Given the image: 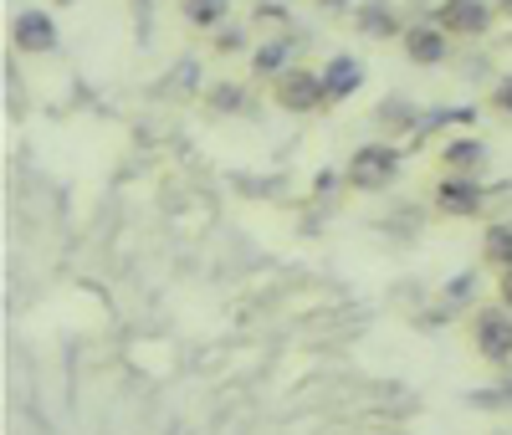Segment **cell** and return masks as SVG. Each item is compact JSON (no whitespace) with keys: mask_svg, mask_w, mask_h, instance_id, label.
Returning <instances> with one entry per match:
<instances>
[{"mask_svg":"<svg viewBox=\"0 0 512 435\" xmlns=\"http://www.w3.org/2000/svg\"><path fill=\"white\" fill-rule=\"evenodd\" d=\"M487 256L497 261L502 272L512 267V226H492V231H487Z\"/></svg>","mask_w":512,"mask_h":435,"instance_id":"8fae6325","label":"cell"},{"mask_svg":"<svg viewBox=\"0 0 512 435\" xmlns=\"http://www.w3.org/2000/svg\"><path fill=\"white\" fill-rule=\"evenodd\" d=\"M497 108H502V113H512V77H507V82H497Z\"/></svg>","mask_w":512,"mask_h":435,"instance_id":"9a60e30c","label":"cell"},{"mask_svg":"<svg viewBox=\"0 0 512 435\" xmlns=\"http://www.w3.org/2000/svg\"><path fill=\"white\" fill-rule=\"evenodd\" d=\"M502 11H507V16H512V0H502Z\"/></svg>","mask_w":512,"mask_h":435,"instance_id":"e0dca14e","label":"cell"},{"mask_svg":"<svg viewBox=\"0 0 512 435\" xmlns=\"http://www.w3.org/2000/svg\"><path fill=\"white\" fill-rule=\"evenodd\" d=\"M436 200H441V210H451V215H472V210H482V190H477L472 180H446V185L436 190Z\"/></svg>","mask_w":512,"mask_h":435,"instance_id":"ba28073f","label":"cell"},{"mask_svg":"<svg viewBox=\"0 0 512 435\" xmlns=\"http://www.w3.org/2000/svg\"><path fill=\"white\" fill-rule=\"evenodd\" d=\"M446 164H456V169H477V164H482V144H477V139L451 144V149H446Z\"/></svg>","mask_w":512,"mask_h":435,"instance_id":"7c38bea8","label":"cell"},{"mask_svg":"<svg viewBox=\"0 0 512 435\" xmlns=\"http://www.w3.org/2000/svg\"><path fill=\"white\" fill-rule=\"evenodd\" d=\"M226 6H231V0H185V21L216 26V21H226Z\"/></svg>","mask_w":512,"mask_h":435,"instance_id":"30bf717a","label":"cell"},{"mask_svg":"<svg viewBox=\"0 0 512 435\" xmlns=\"http://www.w3.org/2000/svg\"><path fill=\"white\" fill-rule=\"evenodd\" d=\"M502 308H507V313H512V267H507V272H502Z\"/></svg>","mask_w":512,"mask_h":435,"instance_id":"2e32d148","label":"cell"},{"mask_svg":"<svg viewBox=\"0 0 512 435\" xmlns=\"http://www.w3.org/2000/svg\"><path fill=\"white\" fill-rule=\"evenodd\" d=\"M323 87H328V98H354L359 87H364V67L354 57H333L323 67Z\"/></svg>","mask_w":512,"mask_h":435,"instance_id":"52a82bcc","label":"cell"},{"mask_svg":"<svg viewBox=\"0 0 512 435\" xmlns=\"http://www.w3.org/2000/svg\"><path fill=\"white\" fill-rule=\"evenodd\" d=\"M395 174H400V154L390 144H364L349 159V185L354 190H384Z\"/></svg>","mask_w":512,"mask_h":435,"instance_id":"6da1fadb","label":"cell"},{"mask_svg":"<svg viewBox=\"0 0 512 435\" xmlns=\"http://www.w3.org/2000/svg\"><path fill=\"white\" fill-rule=\"evenodd\" d=\"M487 21H492L487 0H446L441 16H436V26L456 31V36H477V31H487Z\"/></svg>","mask_w":512,"mask_h":435,"instance_id":"277c9868","label":"cell"},{"mask_svg":"<svg viewBox=\"0 0 512 435\" xmlns=\"http://www.w3.org/2000/svg\"><path fill=\"white\" fill-rule=\"evenodd\" d=\"M359 26H364L369 36H390L400 21H395V11H390V0H369V6L359 11Z\"/></svg>","mask_w":512,"mask_h":435,"instance_id":"9c48e42d","label":"cell"},{"mask_svg":"<svg viewBox=\"0 0 512 435\" xmlns=\"http://www.w3.org/2000/svg\"><path fill=\"white\" fill-rule=\"evenodd\" d=\"M287 52H292V41H272V47H262V52L251 57V67H256V72H277Z\"/></svg>","mask_w":512,"mask_h":435,"instance_id":"4fadbf2b","label":"cell"},{"mask_svg":"<svg viewBox=\"0 0 512 435\" xmlns=\"http://www.w3.org/2000/svg\"><path fill=\"white\" fill-rule=\"evenodd\" d=\"M11 36H16L21 52H52L57 47V26H52V16H41V11H21Z\"/></svg>","mask_w":512,"mask_h":435,"instance_id":"5b68a950","label":"cell"},{"mask_svg":"<svg viewBox=\"0 0 512 435\" xmlns=\"http://www.w3.org/2000/svg\"><path fill=\"white\" fill-rule=\"evenodd\" d=\"M472 338H477V348H482V359L507 364V359H512V313H507V308H487V313H477Z\"/></svg>","mask_w":512,"mask_h":435,"instance_id":"7a4b0ae2","label":"cell"},{"mask_svg":"<svg viewBox=\"0 0 512 435\" xmlns=\"http://www.w3.org/2000/svg\"><path fill=\"white\" fill-rule=\"evenodd\" d=\"M323 98H328L323 72H282L277 77V103L292 108V113H313Z\"/></svg>","mask_w":512,"mask_h":435,"instance_id":"3957f363","label":"cell"},{"mask_svg":"<svg viewBox=\"0 0 512 435\" xmlns=\"http://www.w3.org/2000/svg\"><path fill=\"white\" fill-rule=\"evenodd\" d=\"M446 31L441 26H410L405 31V57L410 62H420V67H436V62H446Z\"/></svg>","mask_w":512,"mask_h":435,"instance_id":"8992f818","label":"cell"},{"mask_svg":"<svg viewBox=\"0 0 512 435\" xmlns=\"http://www.w3.org/2000/svg\"><path fill=\"white\" fill-rule=\"evenodd\" d=\"M472 292H477V272H461V277H451V287H446L451 302H466Z\"/></svg>","mask_w":512,"mask_h":435,"instance_id":"5bb4252c","label":"cell"},{"mask_svg":"<svg viewBox=\"0 0 512 435\" xmlns=\"http://www.w3.org/2000/svg\"><path fill=\"white\" fill-rule=\"evenodd\" d=\"M323 6H344V0H323Z\"/></svg>","mask_w":512,"mask_h":435,"instance_id":"ac0fdd59","label":"cell"}]
</instances>
